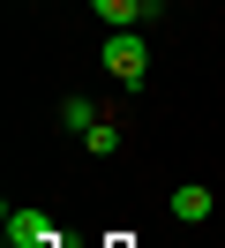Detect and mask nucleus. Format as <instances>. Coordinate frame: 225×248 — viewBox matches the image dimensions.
Here are the masks:
<instances>
[{
	"instance_id": "nucleus-4",
	"label": "nucleus",
	"mask_w": 225,
	"mask_h": 248,
	"mask_svg": "<svg viewBox=\"0 0 225 248\" xmlns=\"http://www.w3.org/2000/svg\"><path fill=\"white\" fill-rule=\"evenodd\" d=\"M173 218H180V226H203V218H210V188H173Z\"/></svg>"
},
{
	"instance_id": "nucleus-1",
	"label": "nucleus",
	"mask_w": 225,
	"mask_h": 248,
	"mask_svg": "<svg viewBox=\"0 0 225 248\" xmlns=\"http://www.w3.org/2000/svg\"><path fill=\"white\" fill-rule=\"evenodd\" d=\"M105 68H113V76H120V83L135 91V83H143V68H150L143 38H135V31H113V38H105Z\"/></svg>"
},
{
	"instance_id": "nucleus-5",
	"label": "nucleus",
	"mask_w": 225,
	"mask_h": 248,
	"mask_svg": "<svg viewBox=\"0 0 225 248\" xmlns=\"http://www.w3.org/2000/svg\"><path fill=\"white\" fill-rule=\"evenodd\" d=\"M105 113L90 106V98H60V128H75V136H83V128H98Z\"/></svg>"
},
{
	"instance_id": "nucleus-3",
	"label": "nucleus",
	"mask_w": 225,
	"mask_h": 248,
	"mask_svg": "<svg viewBox=\"0 0 225 248\" xmlns=\"http://www.w3.org/2000/svg\"><path fill=\"white\" fill-rule=\"evenodd\" d=\"M90 8H98V23L105 31H135V23H150L165 8V0H90Z\"/></svg>"
},
{
	"instance_id": "nucleus-6",
	"label": "nucleus",
	"mask_w": 225,
	"mask_h": 248,
	"mask_svg": "<svg viewBox=\"0 0 225 248\" xmlns=\"http://www.w3.org/2000/svg\"><path fill=\"white\" fill-rule=\"evenodd\" d=\"M83 143H90L98 158H113V151H120V128H113V121H98V128H83Z\"/></svg>"
},
{
	"instance_id": "nucleus-2",
	"label": "nucleus",
	"mask_w": 225,
	"mask_h": 248,
	"mask_svg": "<svg viewBox=\"0 0 225 248\" xmlns=\"http://www.w3.org/2000/svg\"><path fill=\"white\" fill-rule=\"evenodd\" d=\"M60 233H53V218L45 211H30V203H15L8 211V248H53Z\"/></svg>"
}]
</instances>
